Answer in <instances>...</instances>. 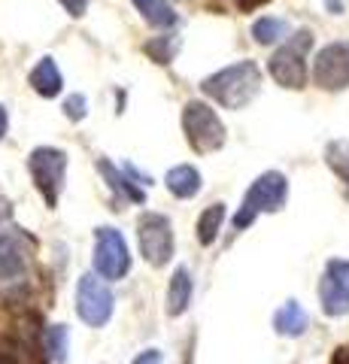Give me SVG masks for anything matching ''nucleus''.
I'll list each match as a JSON object with an SVG mask.
<instances>
[{
	"label": "nucleus",
	"instance_id": "9d476101",
	"mask_svg": "<svg viewBox=\"0 0 349 364\" xmlns=\"http://www.w3.org/2000/svg\"><path fill=\"white\" fill-rule=\"evenodd\" d=\"M313 82L325 91H340L349 85V40L322 46L313 58Z\"/></svg>",
	"mask_w": 349,
	"mask_h": 364
},
{
	"label": "nucleus",
	"instance_id": "a878e982",
	"mask_svg": "<svg viewBox=\"0 0 349 364\" xmlns=\"http://www.w3.org/2000/svg\"><path fill=\"white\" fill-rule=\"evenodd\" d=\"M131 364H164V355H161L159 349H143Z\"/></svg>",
	"mask_w": 349,
	"mask_h": 364
},
{
	"label": "nucleus",
	"instance_id": "c756f323",
	"mask_svg": "<svg viewBox=\"0 0 349 364\" xmlns=\"http://www.w3.org/2000/svg\"><path fill=\"white\" fill-rule=\"evenodd\" d=\"M258 4H264V0H240V9H255Z\"/></svg>",
	"mask_w": 349,
	"mask_h": 364
},
{
	"label": "nucleus",
	"instance_id": "7c9ffc66",
	"mask_svg": "<svg viewBox=\"0 0 349 364\" xmlns=\"http://www.w3.org/2000/svg\"><path fill=\"white\" fill-rule=\"evenodd\" d=\"M6 215H9V203H6L4 198H0V222H4V219H6Z\"/></svg>",
	"mask_w": 349,
	"mask_h": 364
},
{
	"label": "nucleus",
	"instance_id": "f257e3e1",
	"mask_svg": "<svg viewBox=\"0 0 349 364\" xmlns=\"http://www.w3.org/2000/svg\"><path fill=\"white\" fill-rule=\"evenodd\" d=\"M204 95L213 97L219 107L225 109H243L249 107L255 95L262 91V67L255 61H237V64H228L222 67L219 73L207 76L204 82Z\"/></svg>",
	"mask_w": 349,
	"mask_h": 364
},
{
	"label": "nucleus",
	"instance_id": "4468645a",
	"mask_svg": "<svg viewBox=\"0 0 349 364\" xmlns=\"http://www.w3.org/2000/svg\"><path fill=\"white\" fill-rule=\"evenodd\" d=\"M97 170H100V176L107 179V186H109L112 191H119V195L125 198V200H131V203H143V200H146V191L140 188V182L134 179L128 170L112 167L109 161H100Z\"/></svg>",
	"mask_w": 349,
	"mask_h": 364
},
{
	"label": "nucleus",
	"instance_id": "2eb2a0df",
	"mask_svg": "<svg viewBox=\"0 0 349 364\" xmlns=\"http://www.w3.org/2000/svg\"><path fill=\"white\" fill-rule=\"evenodd\" d=\"M191 294H195V282H191V270L188 267H176L171 277V286H167V313L171 316H183L191 304Z\"/></svg>",
	"mask_w": 349,
	"mask_h": 364
},
{
	"label": "nucleus",
	"instance_id": "4be33fe9",
	"mask_svg": "<svg viewBox=\"0 0 349 364\" xmlns=\"http://www.w3.org/2000/svg\"><path fill=\"white\" fill-rule=\"evenodd\" d=\"M176 49H179V37H176V33H167V37H159V40L146 43V52H149L159 64H171Z\"/></svg>",
	"mask_w": 349,
	"mask_h": 364
},
{
	"label": "nucleus",
	"instance_id": "bb28decb",
	"mask_svg": "<svg viewBox=\"0 0 349 364\" xmlns=\"http://www.w3.org/2000/svg\"><path fill=\"white\" fill-rule=\"evenodd\" d=\"M331 364H349V346L337 349V352H334V358H331Z\"/></svg>",
	"mask_w": 349,
	"mask_h": 364
},
{
	"label": "nucleus",
	"instance_id": "1a4fd4ad",
	"mask_svg": "<svg viewBox=\"0 0 349 364\" xmlns=\"http://www.w3.org/2000/svg\"><path fill=\"white\" fill-rule=\"evenodd\" d=\"M319 304L322 313L331 318L349 316V261L331 258L319 279Z\"/></svg>",
	"mask_w": 349,
	"mask_h": 364
},
{
	"label": "nucleus",
	"instance_id": "c85d7f7f",
	"mask_svg": "<svg viewBox=\"0 0 349 364\" xmlns=\"http://www.w3.org/2000/svg\"><path fill=\"white\" fill-rule=\"evenodd\" d=\"M325 4H328V9L334 16H340L343 13V0H325Z\"/></svg>",
	"mask_w": 349,
	"mask_h": 364
},
{
	"label": "nucleus",
	"instance_id": "0eeeda50",
	"mask_svg": "<svg viewBox=\"0 0 349 364\" xmlns=\"http://www.w3.org/2000/svg\"><path fill=\"white\" fill-rule=\"evenodd\" d=\"M76 313L85 325L104 328L112 318V291L97 273H82L76 286Z\"/></svg>",
	"mask_w": 349,
	"mask_h": 364
},
{
	"label": "nucleus",
	"instance_id": "393cba45",
	"mask_svg": "<svg viewBox=\"0 0 349 364\" xmlns=\"http://www.w3.org/2000/svg\"><path fill=\"white\" fill-rule=\"evenodd\" d=\"M58 4H61L73 18H82L85 9H88V0H58Z\"/></svg>",
	"mask_w": 349,
	"mask_h": 364
},
{
	"label": "nucleus",
	"instance_id": "7ed1b4c3",
	"mask_svg": "<svg viewBox=\"0 0 349 364\" xmlns=\"http://www.w3.org/2000/svg\"><path fill=\"white\" fill-rule=\"evenodd\" d=\"M183 131L188 146L200 155L216 152L225 146V124L216 116V109L204 100H188L183 107Z\"/></svg>",
	"mask_w": 349,
	"mask_h": 364
},
{
	"label": "nucleus",
	"instance_id": "39448f33",
	"mask_svg": "<svg viewBox=\"0 0 349 364\" xmlns=\"http://www.w3.org/2000/svg\"><path fill=\"white\" fill-rule=\"evenodd\" d=\"M28 170L33 176V186L46 200V207L55 210L61 200V188H64V173H67V152L55 149V146H40L33 149L28 158Z\"/></svg>",
	"mask_w": 349,
	"mask_h": 364
},
{
	"label": "nucleus",
	"instance_id": "dca6fc26",
	"mask_svg": "<svg viewBox=\"0 0 349 364\" xmlns=\"http://www.w3.org/2000/svg\"><path fill=\"white\" fill-rule=\"evenodd\" d=\"M307 325H310V318H307V313H304V306L298 301H286L274 313V331L279 337H301L304 331H307Z\"/></svg>",
	"mask_w": 349,
	"mask_h": 364
},
{
	"label": "nucleus",
	"instance_id": "20e7f679",
	"mask_svg": "<svg viewBox=\"0 0 349 364\" xmlns=\"http://www.w3.org/2000/svg\"><path fill=\"white\" fill-rule=\"evenodd\" d=\"M313 46V33L310 31H298L295 37H291L283 49L274 52V58H270L267 70L270 76L276 79L283 88H291V91H301L304 85H307V52Z\"/></svg>",
	"mask_w": 349,
	"mask_h": 364
},
{
	"label": "nucleus",
	"instance_id": "aec40b11",
	"mask_svg": "<svg viewBox=\"0 0 349 364\" xmlns=\"http://www.w3.org/2000/svg\"><path fill=\"white\" fill-rule=\"evenodd\" d=\"M325 164L349 188V140H331L325 146Z\"/></svg>",
	"mask_w": 349,
	"mask_h": 364
},
{
	"label": "nucleus",
	"instance_id": "412c9836",
	"mask_svg": "<svg viewBox=\"0 0 349 364\" xmlns=\"http://www.w3.org/2000/svg\"><path fill=\"white\" fill-rule=\"evenodd\" d=\"M43 346H46L49 358L55 364H64L67 361V352H70V331H67V325L46 328V334H43Z\"/></svg>",
	"mask_w": 349,
	"mask_h": 364
},
{
	"label": "nucleus",
	"instance_id": "6e6552de",
	"mask_svg": "<svg viewBox=\"0 0 349 364\" xmlns=\"http://www.w3.org/2000/svg\"><path fill=\"white\" fill-rule=\"evenodd\" d=\"M95 267L104 279H122L131 270V252L125 237L109 225H100L95 234Z\"/></svg>",
	"mask_w": 349,
	"mask_h": 364
},
{
	"label": "nucleus",
	"instance_id": "6ab92c4d",
	"mask_svg": "<svg viewBox=\"0 0 349 364\" xmlns=\"http://www.w3.org/2000/svg\"><path fill=\"white\" fill-rule=\"evenodd\" d=\"M222 222H225V203H213V207H207L200 213V219H198L200 246H213V240H216L219 231H222Z\"/></svg>",
	"mask_w": 349,
	"mask_h": 364
},
{
	"label": "nucleus",
	"instance_id": "ddd939ff",
	"mask_svg": "<svg viewBox=\"0 0 349 364\" xmlns=\"http://www.w3.org/2000/svg\"><path fill=\"white\" fill-rule=\"evenodd\" d=\"M31 88L37 91L40 97H58L61 95V88H64V79H61V70H58V64H55V58H40L37 67L31 70Z\"/></svg>",
	"mask_w": 349,
	"mask_h": 364
},
{
	"label": "nucleus",
	"instance_id": "b1692460",
	"mask_svg": "<svg viewBox=\"0 0 349 364\" xmlns=\"http://www.w3.org/2000/svg\"><path fill=\"white\" fill-rule=\"evenodd\" d=\"M85 109H88L85 95H70V97L64 100V116L70 119V122H82L85 119Z\"/></svg>",
	"mask_w": 349,
	"mask_h": 364
},
{
	"label": "nucleus",
	"instance_id": "9b49d317",
	"mask_svg": "<svg viewBox=\"0 0 349 364\" xmlns=\"http://www.w3.org/2000/svg\"><path fill=\"white\" fill-rule=\"evenodd\" d=\"M28 273V249L18 234H0V282H18Z\"/></svg>",
	"mask_w": 349,
	"mask_h": 364
},
{
	"label": "nucleus",
	"instance_id": "f3484780",
	"mask_svg": "<svg viewBox=\"0 0 349 364\" xmlns=\"http://www.w3.org/2000/svg\"><path fill=\"white\" fill-rule=\"evenodd\" d=\"M137 6V13L155 28H171L176 21V13L171 6V0H131Z\"/></svg>",
	"mask_w": 349,
	"mask_h": 364
},
{
	"label": "nucleus",
	"instance_id": "cd10ccee",
	"mask_svg": "<svg viewBox=\"0 0 349 364\" xmlns=\"http://www.w3.org/2000/svg\"><path fill=\"white\" fill-rule=\"evenodd\" d=\"M6 128H9V116H6L4 104H0V140H4V136H6Z\"/></svg>",
	"mask_w": 349,
	"mask_h": 364
},
{
	"label": "nucleus",
	"instance_id": "5701e85b",
	"mask_svg": "<svg viewBox=\"0 0 349 364\" xmlns=\"http://www.w3.org/2000/svg\"><path fill=\"white\" fill-rule=\"evenodd\" d=\"M0 364H33L28 349L18 343V340H0Z\"/></svg>",
	"mask_w": 349,
	"mask_h": 364
},
{
	"label": "nucleus",
	"instance_id": "a211bd4d",
	"mask_svg": "<svg viewBox=\"0 0 349 364\" xmlns=\"http://www.w3.org/2000/svg\"><path fill=\"white\" fill-rule=\"evenodd\" d=\"M286 33H289V21L276 16H262L252 25V40L258 46H274L279 40H286Z\"/></svg>",
	"mask_w": 349,
	"mask_h": 364
},
{
	"label": "nucleus",
	"instance_id": "f03ea898",
	"mask_svg": "<svg viewBox=\"0 0 349 364\" xmlns=\"http://www.w3.org/2000/svg\"><path fill=\"white\" fill-rule=\"evenodd\" d=\"M286 200H289V179L279 173V170H267L243 195L240 210L234 215V228L243 231V228H249L262 213H279L286 207Z\"/></svg>",
	"mask_w": 349,
	"mask_h": 364
},
{
	"label": "nucleus",
	"instance_id": "423d86ee",
	"mask_svg": "<svg viewBox=\"0 0 349 364\" xmlns=\"http://www.w3.org/2000/svg\"><path fill=\"white\" fill-rule=\"evenodd\" d=\"M137 243H140V255L146 258V264L152 267H164L173 258V225L167 215L161 213H146L137 222Z\"/></svg>",
	"mask_w": 349,
	"mask_h": 364
},
{
	"label": "nucleus",
	"instance_id": "f8f14e48",
	"mask_svg": "<svg viewBox=\"0 0 349 364\" xmlns=\"http://www.w3.org/2000/svg\"><path fill=\"white\" fill-rule=\"evenodd\" d=\"M164 186H167V191H171L173 198L191 200V198H198V191H200V186H204V179H200V170H198V167H191V164H176V167L167 170Z\"/></svg>",
	"mask_w": 349,
	"mask_h": 364
}]
</instances>
